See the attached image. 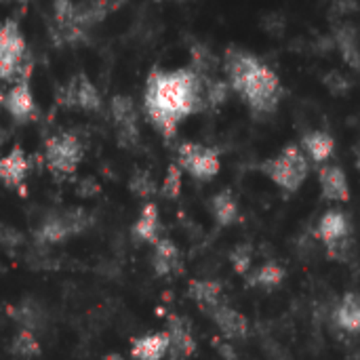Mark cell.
I'll return each instance as SVG.
<instances>
[{
    "label": "cell",
    "mask_w": 360,
    "mask_h": 360,
    "mask_svg": "<svg viewBox=\"0 0 360 360\" xmlns=\"http://www.w3.org/2000/svg\"><path fill=\"white\" fill-rule=\"evenodd\" d=\"M11 352L15 356H19V359H32V356H38L40 354V344H38V340H36V335L32 331H25L23 329L13 340Z\"/></svg>",
    "instance_id": "cell-28"
},
{
    "label": "cell",
    "mask_w": 360,
    "mask_h": 360,
    "mask_svg": "<svg viewBox=\"0 0 360 360\" xmlns=\"http://www.w3.org/2000/svg\"><path fill=\"white\" fill-rule=\"evenodd\" d=\"M158 232H160V213H158V207L154 202H148L141 209V213H139V217H137V221L133 226V234L139 240L154 245V243H158Z\"/></svg>",
    "instance_id": "cell-21"
},
{
    "label": "cell",
    "mask_w": 360,
    "mask_h": 360,
    "mask_svg": "<svg viewBox=\"0 0 360 360\" xmlns=\"http://www.w3.org/2000/svg\"><path fill=\"white\" fill-rule=\"evenodd\" d=\"M152 266L158 276H171L173 272H177L181 268V255L173 240L158 238V243H154Z\"/></svg>",
    "instance_id": "cell-17"
},
{
    "label": "cell",
    "mask_w": 360,
    "mask_h": 360,
    "mask_svg": "<svg viewBox=\"0 0 360 360\" xmlns=\"http://www.w3.org/2000/svg\"><path fill=\"white\" fill-rule=\"evenodd\" d=\"M11 314L21 325V329L32 331V333L38 331L44 325V321H46V312H44V308L36 300H23Z\"/></svg>",
    "instance_id": "cell-25"
},
{
    "label": "cell",
    "mask_w": 360,
    "mask_h": 360,
    "mask_svg": "<svg viewBox=\"0 0 360 360\" xmlns=\"http://www.w3.org/2000/svg\"><path fill=\"white\" fill-rule=\"evenodd\" d=\"M262 171L272 184H276L285 192H297L308 179L310 165L308 156L297 146H287L281 154L268 158L262 165Z\"/></svg>",
    "instance_id": "cell-4"
},
{
    "label": "cell",
    "mask_w": 360,
    "mask_h": 360,
    "mask_svg": "<svg viewBox=\"0 0 360 360\" xmlns=\"http://www.w3.org/2000/svg\"><path fill=\"white\" fill-rule=\"evenodd\" d=\"M356 167H359V171H360V146H359V152H356Z\"/></svg>",
    "instance_id": "cell-37"
},
{
    "label": "cell",
    "mask_w": 360,
    "mask_h": 360,
    "mask_svg": "<svg viewBox=\"0 0 360 360\" xmlns=\"http://www.w3.org/2000/svg\"><path fill=\"white\" fill-rule=\"evenodd\" d=\"M181 181H184V171L179 165H171L167 169L165 181H162V196L165 198H177L181 194Z\"/></svg>",
    "instance_id": "cell-30"
},
{
    "label": "cell",
    "mask_w": 360,
    "mask_h": 360,
    "mask_svg": "<svg viewBox=\"0 0 360 360\" xmlns=\"http://www.w3.org/2000/svg\"><path fill=\"white\" fill-rule=\"evenodd\" d=\"M226 72L234 91L245 97L253 112L270 114L276 110L281 99V82L268 65L259 63L249 53L230 51L226 57Z\"/></svg>",
    "instance_id": "cell-2"
},
{
    "label": "cell",
    "mask_w": 360,
    "mask_h": 360,
    "mask_svg": "<svg viewBox=\"0 0 360 360\" xmlns=\"http://www.w3.org/2000/svg\"><path fill=\"white\" fill-rule=\"evenodd\" d=\"M86 226H89V215L80 209H72L61 215L46 217L36 232V240L40 245H55L74 234H80Z\"/></svg>",
    "instance_id": "cell-7"
},
{
    "label": "cell",
    "mask_w": 360,
    "mask_h": 360,
    "mask_svg": "<svg viewBox=\"0 0 360 360\" xmlns=\"http://www.w3.org/2000/svg\"><path fill=\"white\" fill-rule=\"evenodd\" d=\"M211 215L219 228H228L238 219V202L230 190H221L211 198Z\"/></svg>",
    "instance_id": "cell-20"
},
{
    "label": "cell",
    "mask_w": 360,
    "mask_h": 360,
    "mask_svg": "<svg viewBox=\"0 0 360 360\" xmlns=\"http://www.w3.org/2000/svg\"><path fill=\"white\" fill-rule=\"evenodd\" d=\"M302 146H304L306 156H310L314 162H327L333 156L335 139L325 131H312V133L304 135Z\"/></svg>",
    "instance_id": "cell-22"
},
{
    "label": "cell",
    "mask_w": 360,
    "mask_h": 360,
    "mask_svg": "<svg viewBox=\"0 0 360 360\" xmlns=\"http://www.w3.org/2000/svg\"><path fill=\"white\" fill-rule=\"evenodd\" d=\"M335 46L340 49L344 61L352 68H360V42H359V34L352 25H338L335 27Z\"/></svg>",
    "instance_id": "cell-23"
},
{
    "label": "cell",
    "mask_w": 360,
    "mask_h": 360,
    "mask_svg": "<svg viewBox=\"0 0 360 360\" xmlns=\"http://www.w3.org/2000/svg\"><path fill=\"white\" fill-rule=\"evenodd\" d=\"M143 105L154 129L169 139L186 116L205 105V80L194 70H154L148 76Z\"/></svg>",
    "instance_id": "cell-1"
},
{
    "label": "cell",
    "mask_w": 360,
    "mask_h": 360,
    "mask_svg": "<svg viewBox=\"0 0 360 360\" xmlns=\"http://www.w3.org/2000/svg\"><path fill=\"white\" fill-rule=\"evenodd\" d=\"M319 238L333 251L338 247H344V243H348L350 236V221L348 215L342 211H327L321 219H319Z\"/></svg>",
    "instance_id": "cell-11"
},
{
    "label": "cell",
    "mask_w": 360,
    "mask_h": 360,
    "mask_svg": "<svg viewBox=\"0 0 360 360\" xmlns=\"http://www.w3.org/2000/svg\"><path fill=\"white\" fill-rule=\"evenodd\" d=\"M221 283L213 281V278H198L190 283V297L194 300V304L205 310V312H213L217 306H221Z\"/></svg>",
    "instance_id": "cell-16"
},
{
    "label": "cell",
    "mask_w": 360,
    "mask_h": 360,
    "mask_svg": "<svg viewBox=\"0 0 360 360\" xmlns=\"http://www.w3.org/2000/svg\"><path fill=\"white\" fill-rule=\"evenodd\" d=\"M319 184L321 192L331 202H348L350 200V184L344 173V169L335 165H325L319 171Z\"/></svg>",
    "instance_id": "cell-12"
},
{
    "label": "cell",
    "mask_w": 360,
    "mask_h": 360,
    "mask_svg": "<svg viewBox=\"0 0 360 360\" xmlns=\"http://www.w3.org/2000/svg\"><path fill=\"white\" fill-rule=\"evenodd\" d=\"M129 186H131L133 194L139 196V198H150L152 194H156V181H154V177L148 171H137L131 177Z\"/></svg>",
    "instance_id": "cell-31"
},
{
    "label": "cell",
    "mask_w": 360,
    "mask_h": 360,
    "mask_svg": "<svg viewBox=\"0 0 360 360\" xmlns=\"http://www.w3.org/2000/svg\"><path fill=\"white\" fill-rule=\"evenodd\" d=\"M169 348L171 342L167 333H152V335L137 338L133 342L131 354L135 360H162L167 356Z\"/></svg>",
    "instance_id": "cell-18"
},
{
    "label": "cell",
    "mask_w": 360,
    "mask_h": 360,
    "mask_svg": "<svg viewBox=\"0 0 360 360\" xmlns=\"http://www.w3.org/2000/svg\"><path fill=\"white\" fill-rule=\"evenodd\" d=\"M21 2H25V0H21Z\"/></svg>",
    "instance_id": "cell-39"
},
{
    "label": "cell",
    "mask_w": 360,
    "mask_h": 360,
    "mask_svg": "<svg viewBox=\"0 0 360 360\" xmlns=\"http://www.w3.org/2000/svg\"><path fill=\"white\" fill-rule=\"evenodd\" d=\"M325 84H327V89H329L331 93H335V95H342V93H346V91L350 89L348 78H346L344 74H340V72H331V74L325 78Z\"/></svg>",
    "instance_id": "cell-32"
},
{
    "label": "cell",
    "mask_w": 360,
    "mask_h": 360,
    "mask_svg": "<svg viewBox=\"0 0 360 360\" xmlns=\"http://www.w3.org/2000/svg\"><path fill=\"white\" fill-rule=\"evenodd\" d=\"M335 325L346 333H360V295L346 293L335 308Z\"/></svg>",
    "instance_id": "cell-19"
},
{
    "label": "cell",
    "mask_w": 360,
    "mask_h": 360,
    "mask_svg": "<svg viewBox=\"0 0 360 360\" xmlns=\"http://www.w3.org/2000/svg\"><path fill=\"white\" fill-rule=\"evenodd\" d=\"M283 281H285V270H283V266H278L276 262H266V264H262V266L253 272V276L249 278V285L262 287V289H274V287H278Z\"/></svg>",
    "instance_id": "cell-26"
},
{
    "label": "cell",
    "mask_w": 360,
    "mask_h": 360,
    "mask_svg": "<svg viewBox=\"0 0 360 360\" xmlns=\"http://www.w3.org/2000/svg\"><path fill=\"white\" fill-rule=\"evenodd\" d=\"M112 118L118 129V141L124 148H135L139 143V127H137V108L131 97L116 95L110 103Z\"/></svg>",
    "instance_id": "cell-9"
},
{
    "label": "cell",
    "mask_w": 360,
    "mask_h": 360,
    "mask_svg": "<svg viewBox=\"0 0 360 360\" xmlns=\"http://www.w3.org/2000/svg\"><path fill=\"white\" fill-rule=\"evenodd\" d=\"M44 158L55 175H72L82 160V143L72 133H57L44 146Z\"/></svg>",
    "instance_id": "cell-5"
},
{
    "label": "cell",
    "mask_w": 360,
    "mask_h": 360,
    "mask_svg": "<svg viewBox=\"0 0 360 360\" xmlns=\"http://www.w3.org/2000/svg\"><path fill=\"white\" fill-rule=\"evenodd\" d=\"M32 59L25 51V40L19 32L17 21L8 19L0 25V80L15 82H27V76L32 74Z\"/></svg>",
    "instance_id": "cell-3"
},
{
    "label": "cell",
    "mask_w": 360,
    "mask_h": 360,
    "mask_svg": "<svg viewBox=\"0 0 360 360\" xmlns=\"http://www.w3.org/2000/svg\"><path fill=\"white\" fill-rule=\"evenodd\" d=\"M103 360H124V359H122L120 354H108Z\"/></svg>",
    "instance_id": "cell-36"
},
{
    "label": "cell",
    "mask_w": 360,
    "mask_h": 360,
    "mask_svg": "<svg viewBox=\"0 0 360 360\" xmlns=\"http://www.w3.org/2000/svg\"><path fill=\"white\" fill-rule=\"evenodd\" d=\"M53 19H55L57 32L76 27L78 25V4L72 0H53Z\"/></svg>",
    "instance_id": "cell-27"
},
{
    "label": "cell",
    "mask_w": 360,
    "mask_h": 360,
    "mask_svg": "<svg viewBox=\"0 0 360 360\" xmlns=\"http://www.w3.org/2000/svg\"><path fill=\"white\" fill-rule=\"evenodd\" d=\"M211 319L215 321L217 329L228 338V340H243L249 335V321L245 314H240L236 308L221 304L211 312Z\"/></svg>",
    "instance_id": "cell-13"
},
{
    "label": "cell",
    "mask_w": 360,
    "mask_h": 360,
    "mask_svg": "<svg viewBox=\"0 0 360 360\" xmlns=\"http://www.w3.org/2000/svg\"><path fill=\"white\" fill-rule=\"evenodd\" d=\"M167 335H169V342H171L169 352L173 354V359H175V356H177V359H188V356L194 354V350H196V340H194V335H192L190 325H188L184 319L171 316V319H169V331H167Z\"/></svg>",
    "instance_id": "cell-14"
},
{
    "label": "cell",
    "mask_w": 360,
    "mask_h": 360,
    "mask_svg": "<svg viewBox=\"0 0 360 360\" xmlns=\"http://www.w3.org/2000/svg\"><path fill=\"white\" fill-rule=\"evenodd\" d=\"M57 99L65 108H78L84 112H99L101 110V95L97 91V86L84 74H76L59 91Z\"/></svg>",
    "instance_id": "cell-8"
},
{
    "label": "cell",
    "mask_w": 360,
    "mask_h": 360,
    "mask_svg": "<svg viewBox=\"0 0 360 360\" xmlns=\"http://www.w3.org/2000/svg\"><path fill=\"white\" fill-rule=\"evenodd\" d=\"M23 243L21 234L15 232L13 228L8 226H0V247H6V249H17L19 245Z\"/></svg>",
    "instance_id": "cell-33"
},
{
    "label": "cell",
    "mask_w": 360,
    "mask_h": 360,
    "mask_svg": "<svg viewBox=\"0 0 360 360\" xmlns=\"http://www.w3.org/2000/svg\"><path fill=\"white\" fill-rule=\"evenodd\" d=\"M95 192H97V186H95L93 179H82L80 181V186H78V194L80 196H93Z\"/></svg>",
    "instance_id": "cell-34"
},
{
    "label": "cell",
    "mask_w": 360,
    "mask_h": 360,
    "mask_svg": "<svg viewBox=\"0 0 360 360\" xmlns=\"http://www.w3.org/2000/svg\"><path fill=\"white\" fill-rule=\"evenodd\" d=\"M177 158L181 171H186L198 181H211L221 169L219 154L213 148L200 143H181L177 150Z\"/></svg>",
    "instance_id": "cell-6"
},
{
    "label": "cell",
    "mask_w": 360,
    "mask_h": 360,
    "mask_svg": "<svg viewBox=\"0 0 360 360\" xmlns=\"http://www.w3.org/2000/svg\"><path fill=\"white\" fill-rule=\"evenodd\" d=\"M335 8H338L342 15H346L348 11H354V8H356V2H354V0H335Z\"/></svg>",
    "instance_id": "cell-35"
},
{
    "label": "cell",
    "mask_w": 360,
    "mask_h": 360,
    "mask_svg": "<svg viewBox=\"0 0 360 360\" xmlns=\"http://www.w3.org/2000/svg\"><path fill=\"white\" fill-rule=\"evenodd\" d=\"M2 101H4V99H2V93H0V103H2Z\"/></svg>",
    "instance_id": "cell-38"
},
{
    "label": "cell",
    "mask_w": 360,
    "mask_h": 360,
    "mask_svg": "<svg viewBox=\"0 0 360 360\" xmlns=\"http://www.w3.org/2000/svg\"><path fill=\"white\" fill-rule=\"evenodd\" d=\"M251 264H253V247L249 243L236 245L230 251V266L238 276H247L251 272Z\"/></svg>",
    "instance_id": "cell-29"
},
{
    "label": "cell",
    "mask_w": 360,
    "mask_h": 360,
    "mask_svg": "<svg viewBox=\"0 0 360 360\" xmlns=\"http://www.w3.org/2000/svg\"><path fill=\"white\" fill-rule=\"evenodd\" d=\"M118 0H89L84 4H78V25L86 30L103 21L112 11L118 8Z\"/></svg>",
    "instance_id": "cell-24"
},
{
    "label": "cell",
    "mask_w": 360,
    "mask_h": 360,
    "mask_svg": "<svg viewBox=\"0 0 360 360\" xmlns=\"http://www.w3.org/2000/svg\"><path fill=\"white\" fill-rule=\"evenodd\" d=\"M30 160L21 148H13L0 158V181L8 188H19L27 175Z\"/></svg>",
    "instance_id": "cell-15"
},
{
    "label": "cell",
    "mask_w": 360,
    "mask_h": 360,
    "mask_svg": "<svg viewBox=\"0 0 360 360\" xmlns=\"http://www.w3.org/2000/svg\"><path fill=\"white\" fill-rule=\"evenodd\" d=\"M4 108L15 122H30L38 116V105L27 82H17L4 97Z\"/></svg>",
    "instance_id": "cell-10"
}]
</instances>
